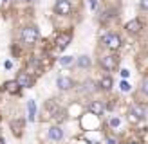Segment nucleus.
Returning <instances> with one entry per match:
<instances>
[{
    "label": "nucleus",
    "mask_w": 148,
    "mask_h": 144,
    "mask_svg": "<svg viewBox=\"0 0 148 144\" xmlns=\"http://www.w3.org/2000/svg\"><path fill=\"white\" fill-rule=\"evenodd\" d=\"M36 40H38V29H36V27L22 29V41H24V43H34Z\"/></svg>",
    "instance_id": "f257e3e1"
},
{
    "label": "nucleus",
    "mask_w": 148,
    "mask_h": 144,
    "mask_svg": "<svg viewBox=\"0 0 148 144\" xmlns=\"http://www.w3.org/2000/svg\"><path fill=\"white\" fill-rule=\"evenodd\" d=\"M103 41L107 43V47L108 49H112V50H116V49H119V45H121V38L117 34H107L105 38H103Z\"/></svg>",
    "instance_id": "f03ea898"
},
{
    "label": "nucleus",
    "mask_w": 148,
    "mask_h": 144,
    "mask_svg": "<svg viewBox=\"0 0 148 144\" xmlns=\"http://www.w3.org/2000/svg\"><path fill=\"white\" fill-rule=\"evenodd\" d=\"M145 115H146V110H145V106H139V105H134V106H130V113H128V117H132L134 121L145 119Z\"/></svg>",
    "instance_id": "7ed1b4c3"
},
{
    "label": "nucleus",
    "mask_w": 148,
    "mask_h": 144,
    "mask_svg": "<svg viewBox=\"0 0 148 144\" xmlns=\"http://www.w3.org/2000/svg\"><path fill=\"white\" fill-rule=\"evenodd\" d=\"M54 9H56V13L58 14H69L71 13V2L69 0H58L56 2V5H54Z\"/></svg>",
    "instance_id": "20e7f679"
},
{
    "label": "nucleus",
    "mask_w": 148,
    "mask_h": 144,
    "mask_svg": "<svg viewBox=\"0 0 148 144\" xmlns=\"http://www.w3.org/2000/svg\"><path fill=\"white\" fill-rule=\"evenodd\" d=\"M71 38H72V36H71L69 33H62V34H58V36H56V45H58V49H65V47L69 45Z\"/></svg>",
    "instance_id": "39448f33"
},
{
    "label": "nucleus",
    "mask_w": 148,
    "mask_h": 144,
    "mask_svg": "<svg viewBox=\"0 0 148 144\" xmlns=\"http://www.w3.org/2000/svg\"><path fill=\"white\" fill-rule=\"evenodd\" d=\"M116 65H117V60H116L114 56H105V58H101V67H105L107 70L116 69Z\"/></svg>",
    "instance_id": "423d86ee"
},
{
    "label": "nucleus",
    "mask_w": 148,
    "mask_h": 144,
    "mask_svg": "<svg viewBox=\"0 0 148 144\" xmlns=\"http://www.w3.org/2000/svg\"><path fill=\"white\" fill-rule=\"evenodd\" d=\"M49 137H51V141H62L63 139V130L60 126H53L49 130Z\"/></svg>",
    "instance_id": "0eeeda50"
},
{
    "label": "nucleus",
    "mask_w": 148,
    "mask_h": 144,
    "mask_svg": "<svg viewBox=\"0 0 148 144\" xmlns=\"http://www.w3.org/2000/svg\"><path fill=\"white\" fill-rule=\"evenodd\" d=\"M56 85H58V88H62V90H69V88H72L74 83H72L71 77H58Z\"/></svg>",
    "instance_id": "6e6552de"
},
{
    "label": "nucleus",
    "mask_w": 148,
    "mask_h": 144,
    "mask_svg": "<svg viewBox=\"0 0 148 144\" xmlns=\"http://www.w3.org/2000/svg\"><path fill=\"white\" fill-rule=\"evenodd\" d=\"M141 27H143V25H141V22H139V20H130L128 24H127V31L136 34V33L141 31Z\"/></svg>",
    "instance_id": "1a4fd4ad"
},
{
    "label": "nucleus",
    "mask_w": 148,
    "mask_h": 144,
    "mask_svg": "<svg viewBox=\"0 0 148 144\" xmlns=\"http://www.w3.org/2000/svg\"><path fill=\"white\" fill-rule=\"evenodd\" d=\"M16 81H18V85L20 86H31V83H33V79L29 77L25 72H20L18 74V77H16Z\"/></svg>",
    "instance_id": "9d476101"
},
{
    "label": "nucleus",
    "mask_w": 148,
    "mask_h": 144,
    "mask_svg": "<svg viewBox=\"0 0 148 144\" xmlns=\"http://www.w3.org/2000/svg\"><path fill=\"white\" fill-rule=\"evenodd\" d=\"M88 110H90L94 115H101L103 112H105V106H103V105L99 103V101H94V103H92L90 106H88Z\"/></svg>",
    "instance_id": "9b49d317"
},
{
    "label": "nucleus",
    "mask_w": 148,
    "mask_h": 144,
    "mask_svg": "<svg viewBox=\"0 0 148 144\" xmlns=\"http://www.w3.org/2000/svg\"><path fill=\"white\" fill-rule=\"evenodd\" d=\"M34 113H36V103L33 99H29V103H27V117H29V121H34Z\"/></svg>",
    "instance_id": "f8f14e48"
},
{
    "label": "nucleus",
    "mask_w": 148,
    "mask_h": 144,
    "mask_svg": "<svg viewBox=\"0 0 148 144\" xmlns=\"http://www.w3.org/2000/svg\"><path fill=\"white\" fill-rule=\"evenodd\" d=\"M78 65H79L81 69L88 67V65H90V58H88V56H79L78 58Z\"/></svg>",
    "instance_id": "ddd939ff"
},
{
    "label": "nucleus",
    "mask_w": 148,
    "mask_h": 144,
    "mask_svg": "<svg viewBox=\"0 0 148 144\" xmlns=\"http://www.w3.org/2000/svg\"><path fill=\"white\" fill-rule=\"evenodd\" d=\"M99 85H101L105 90H110V88H112V79H110L108 76H105V77H101V83H99Z\"/></svg>",
    "instance_id": "4468645a"
},
{
    "label": "nucleus",
    "mask_w": 148,
    "mask_h": 144,
    "mask_svg": "<svg viewBox=\"0 0 148 144\" xmlns=\"http://www.w3.org/2000/svg\"><path fill=\"white\" fill-rule=\"evenodd\" d=\"M18 86H20L18 81H7V83H5V90H7V92H16Z\"/></svg>",
    "instance_id": "2eb2a0df"
},
{
    "label": "nucleus",
    "mask_w": 148,
    "mask_h": 144,
    "mask_svg": "<svg viewBox=\"0 0 148 144\" xmlns=\"http://www.w3.org/2000/svg\"><path fill=\"white\" fill-rule=\"evenodd\" d=\"M60 63L63 65V67H69V65L74 63V58L72 56H63V58H60Z\"/></svg>",
    "instance_id": "dca6fc26"
},
{
    "label": "nucleus",
    "mask_w": 148,
    "mask_h": 144,
    "mask_svg": "<svg viewBox=\"0 0 148 144\" xmlns=\"http://www.w3.org/2000/svg\"><path fill=\"white\" fill-rule=\"evenodd\" d=\"M110 126H112V128L119 126V119H117V117H112V119H110Z\"/></svg>",
    "instance_id": "f3484780"
},
{
    "label": "nucleus",
    "mask_w": 148,
    "mask_h": 144,
    "mask_svg": "<svg viewBox=\"0 0 148 144\" xmlns=\"http://www.w3.org/2000/svg\"><path fill=\"white\" fill-rule=\"evenodd\" d=\"M121 90H123V92H128V90H130V85H128L127 81H123V83H121Z\"/></svg>",
    "instance_id": "a211bd4d"
},
{
    "label": "nucleus",
    "mask_w": 148,
    "mask_h": 144,
    "mask_svg": "<svg viewBox=\"0 0 148 144\" xmlns=\"http://www.w3.org/2000/svg\"><path fill=\"white\" fill-rule=\"evenodd\" d=\"M141 9H145V11H148V0H141Z\"/></svg>",
    "instance_id": "6ab92c4d"
},
{
    "label": "nucleus",
    "mask_w": 148,
    "mask_h": 144,
    "mask_svg": "<svg viewBox=\"0 0 148 144\" xmlns=\"http://www.w3.org/2000/svg\"><path fill=\"white\" fill-rule=\"evenodd\" d=\"M143 92L148 96V79H145V81H143Z\"/></svg>",
    "instance_id": "aec40b11"
},
{
    "label": "nucleus",
    "mask_w": 148,
    "mask_h": 144,
    "mask_svg": "<svg viewBox=\"0 0 148 144\" xmlns=\"http://www.w3.org/2000/svg\"><path fill=\"white\" fill-rule=\"evenodd\" d=\"M121 76H123V77H128V76H130V72H128L127 69H123V70H121Z\"/></svg>",
    "instance_id": "412c9836"
},
{
    "label": "nucleus",
    "mask_w": 148,
    "mask_h": 144,
    "mask_svg": "<svg viewBox=\"0 0 148 144\" xmlns=\"http://www.w3.org/2000/svg\"><path fill=\"white\" fill-rule=\"evenodd\" d=\"M90 7H92V9L96 7V0H90Z\"/></svg>",
    "instance_id": "4be33fe9"
},
{
    "label": "nucleus",
    "mask_w": 148,
    "mask_h": 144,
    "mask_svg": "<svg viewBox=\"0 0 148 144\" xmlns=\"http://www.w3.org/2000/svg\"><path fill=\"white\" fill-rule=\"evenodd\" d=\"M130 144H139V142H130Z\"/></svg>",
    "instance_id": "5701e85b"
},
{
    "label": "nucleus",
    "mask_w": 148,
    "mask_h": 144,
    "mask_svg": "<svg viewBox=\"0 0 148 144\" xmlns=\"http://www.w3.org/2000/svg\"><path fill=\"white\" fill-rule=\"evenodd\" d=\"M27 2H34V0H27Z\"/></svg>",
    "instance_id": "b1692460"
},
{
    "label": "nucleus",
    "mask_w": 148,
    "mask_h": 144,
    "mask_svg": "<svg viewBox=\"0 0 148 144\" xmlns=\"http://www.w3.org/2000/svg\"><path fill=\"white\" fill-rule=\"evenodd\" d=\"M0 144H4V141H0Z\"/></svg>",
    "instance_id": "393cba45"
},
{
    "label": "nucleus",
    "mask_w": 148,
    "mask_h": 144,
    "mask_svg": "<svg viewBox=\"0 0 148 144\" xmlns=\"http://www.w3.org/2000/svg\"><path fill=\"white\" fill-rule=\"evenodd\" d=\"M0 2H4V0H0Z\"/></svg>",
    "instance_id": "a878e982"
}]
</instances>
